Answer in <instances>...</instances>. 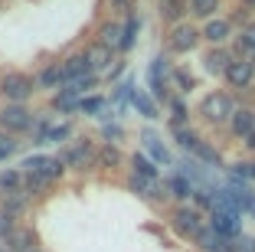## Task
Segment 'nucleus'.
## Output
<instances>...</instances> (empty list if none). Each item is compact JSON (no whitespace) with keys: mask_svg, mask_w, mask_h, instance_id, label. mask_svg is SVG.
Returning a JSON list of instances; mask_svg holds the SVG:
<instances>
[{"mask_svg":"<svg viewBox=\"0 0 255 252\" xmlns=\"http://www.w3.org/2000/svg\"><path fill=\"white\" fill-rule=\"evenodd\" d=\"M236 111H239L236 108V98L229 95V92H223V89L203 95V102H200V115L210 121V125H229Z\"/></svg>","mask_w":255,"mask_h":252,"instance_id":"nucleus-1","label":"nucleus"},{"mask_svg":"<svg viewBox=\"0 0 255 252\" xmlns=\"http://www.w3.org/2000/svg\"><path fill=\"white\" fill-rule=\"evenodd\" d=\"M33 92H36V79H30L26 72H7L0 79V95L7 98V105H23Z\"/></svg>","mask_w":255,"mask_h":252,"instance_id":"nucleus-2","label":"nucleus"},{"mask_svg":"<svg viewBox=\"0 0 255 252\" xmlns=\"http://www.w3.org/2000/svg\"><path fill=\"white\" fill-rule=\"evenodd\" d=\"M170 226H173V233H177V236L193 239V243H196V236L206 230L203 213L196 207H177V210H173V216H170Z\"/></svg>","mask_w":255,"mask_h":252,"instance_id":"nucleus-3","label":"nucleus"},{"mask_svg":"<svg viewBox=\"0 0 255 252\" xmlns=\"http://www.w3.org/2000/svg\"><path fill=\"white\" fill-rule=\"evenodd\" d=\"M20 171L23 174H33V177H43V180H59L62 174H66V164L59 161V157H49V154H33L26 157V161L20 164Z\"/></svg>","mask_w":255,"mask_h":252,"instance_id":"nucleus-4","label":"nucleus"},{"mask_svg":"<svg viewBox=\"0 0 255 252\" xmlns=\"http://www.w3.org/2000/svg\"><path fill=\"white\" fill-rule=\"evenodd\" d=\"M170 82H173V66H170V59L167 56H157V59L147 66V85H150V95L154 98H170Z\"/></svg>","mask_w":255,"mask_h":252,"instance_id":"nucleus-5","label":"nucleus"},{"mask_svg":"<svg viewBox=\"0 0 255 252\" xmlns=\"http://www.w3.org/2000/svg\"><path fill=\"white\" fill-rule=\"evenodd\" d=\"M33 115L23 105H3L0 108V128L7 134H16V131H33Z\"/></svg>","mask_w":255,"mask_h":252,"instance_id":"nucleus-6","label":"nucleus"},{"mask_svg":"<svg viewBox=\"0 0 255 252\" xmlns=\"http://www.w3.org/2000/svg\"><path fill=\"white\" fill-rule=\"evenodd\" d=\"M59 161L66 164V167H72V171H85L89 164L98 161V151H95V144H92V141H79V144H72V148L62 151Z\"/></svg>","mask_w":255,"mask_h":252,"instance_id":"nucleus-7","label":"nucleus"},{"mask_svg":"<svg viewBox=\"0 0 255 252\" xmlns=\"http://www.w3.org/2000/svg\"><path fill=\"white\" fill-rule=\"evenodd\" d=\"M226 82H229V89H249L255 82V62L246 56L233 59V66L226 69Z\"/></svg>","mask_w":255,"mask_h":252,"instance_id":"nucleus-8","label":"nucleus"},{"mask_svg":"<svg viewBox=\"0 0 255 252\" xmlns=\"http://www.w3.org/2000/svg\"><path fill=\"white\" fill-rule=\"evenodd\" d=\"M210 230H216L223 239L236 243L242 236V213H210Z\"/></svg>","mask_w":255,"mask_h":252,"instance_id":"nucleus-9","label":"nucleus"},{"mask_svg":"<svg viewBox=\"0 0 255 252\" xmlns=\"http://www.w3.org/2000/svg\"><path fill=\"white\" fill-rule=\"evenodd\" d=\"M200 39H203V33L196 30V26H190V23H177V26L170 30V49L173 52H193Z\"/></svg>","mask_w":255,"mask_h":252,"instance_id":"nucleus-10","label":"nucleus"},{"mask_svg":"<svg viewBox=\"0 0 255 252\" xmlns=\"http://www.w3.org/2000/svg\"><path fill=\"white\" fill-rule=\"evenodd\" d=\"M141 141H144V151H147V157L157 164V167H167V164H173V157H170V151H167V144L160 141L154 131H144V134H141Z\"/></svg>","mask_w":255,"mask_h":252,"instance_id":"nucleus-11","label":"nucleus"},{"mask_svg":"<svg viewBox=\"0 0 255 252\" xmlns=\"http://www.w3.org/2000/svg\"><path fill=\"white\" fill-rule=\"evenodd\" d=\"M128 187H131L137 197L150 200V203H157V200H164V197H167V193L160 190V180H147V177H137V174H131V177H128Z\"/></svg>","mask_w":255,"mask_h":252,"instance_id":"nucleus-12","label":"nucleus"},{"mask_svg":"<svg viewBox=\"0 0 255 252\" xmlns=\"http://www.w3.org/2000/svg\"><path fill=\"white\" fill-rule=\"evenodd\" d=\"M233 36V23L229 20H206V26H203V39L206 43H213V46H223L226 39Z\"/></svg>","mask_w":255,"mask_h":252,"instance_id":"nucleus-13","label":"nucleus"},{"mask_svg":"<svg viewBox=\"0 0 255 252\" xmlns=\"http://www.w3.org/2000/svg\"><path fill=\"white\" fill-rule=\"evenodd\" d=\"M229 131H233L236 138H242V141H246L249 134L255 131V111L252 108H239L233 115V121H229Z\"/></svg>","mask_w":255,"mask_h":252,"instance_id":"nucleus-14","label":"nucleus"},{"mask_svg":"<svg viewBox=\"0 0 255 252\" xmlns=\"http://www.w3.org/2000/svg\"><path fill=\"white\" fill-rule=\"evenodd\" d=\"M112 52L115 49H108V46L105 43H95V46H92V49H85V56H89V69H92V72H102V69H112Z\"/></svg>","mask_w":255,"mask_h":252,"instance_id":"nucleus-15","label":"nucleus"},{"mask_svg":"<svg viewBox=\"0 0 255 252\" xmlns=\"http://www.w3.org/2000/svg\"><path fill=\"white\" fill-rule=\"evenodd\" d=\"M62 72H66V85L72 79H79V75H95L89 69V56H85V52H75V56H69L66 62H62Z\"/></svg>","mask_w":255,"mask_h":252,"instance_id":"nucleus-16","label":"nucleus"},{"mask_svg":"<svg viewBox=\"0 0 255 252\" xmlns=\"http://www.w3.org/2000/svg\"><path fill=\"white\" fill-rule=\"evenodd\" d=\"M196 246H200L203 252H229V239H223L216 230H210V226L196 236Z\"/></svg>","mask_w":255,"mask_h":252,"instance_id":"nucleus-17","label":"nucleus"},{"mask_svg":"<svg viewBox=\"0 0 255 252\" xmlns=\"http://www.w3.org/2000/svg\"><path fill=\"white\" fill-rule=\"evenodd\" d=\"M164 190L170 193V197H177V200H190V197L196 193V187L190 184L183 174H170V177H167V187H164Z\"/></svg>","mask_w":255,"mask_h":252,"instance_id":"nucleus-18","label":"nucleus"},{"mask_svg":"<svg viewBox=\"0 0 255 252\" xmlns=\"http://www.w3.org/2000/svg\"><path fill=\"white\" fill-rule=\"evenodd\" d=\"M206 72H216V75H226V69L233 66V56L223 49V46H216V49H210L206 52Z\"/></svg>","mask_w":255,"mask_h":252,"instance_id":"nucleus-19","label":"nucleus"},{"mask_svg":"<svg viewBox=\"0 0 255 252\" xmlns=\"http://www.w3.org/2000/svg\"><path fill=\"white\" fill-rule=\"evenodd\" d=\"M137 30H141V16H137V13H128L125 16V33H121V49L118 52H131V49H134Z\"/></svg>","mask_w":255,"mask_h":252,"instance_id":"nucleus-20","label":"nucleus"},{"mask_svg":"<svg viewBox=\"0 0 255 252\" xmlns=\"http://www.w3.org/2000/svg\"><path fill=\"white\" fill-rule=\"evenodd\" d=\"M36 85H39V89H56V85H66V72H62V66H59V62L46 66L43 72L36 75Z\"/></svg>","mask_w":255,"mask_h":252,"instance_id":"nucleus-21","label":"nucleus"},{"mask_svg":"<svg viewBox=\"0 0 255 252\" xmlns=\"http://www.w3.org/2000/svg\"><path fill=\"white\" fill-rule=\"evenodd\" d=\"M7 243H10V252H33V249H39L36 246V233L33 230H16Z\"/></svg>","mask_w":255,"mask_h":252,"instance_id":"nucleus-22","label":"nucleus"},{"mask_svg":"<svg viewBox=\"0 0 255 252\" xmlns=\"http://www.w3.org/2000/svg\"><path fill=\"white\" fill-rule=\"evenodd\" d=\"M131 105L137 108V115H141V118H150V121L157 118V105H154V98H150L144 89H134V98H131Z\"/></svg>","mask_w":255,"mask_h":252,"instance_id":"nucleus-23","label":"nucleus"},{"mask_svg":"<svg viewBox=\"0 0 255 252\" xmlns=\"http://www.w3.org/2000/svg\"><path fill=\"white\" fill-rule=\"evenodd\" d=\"M26 203H30V193H26V187L23 190H13L3 197V210H7L10 216H20L23 210H26Z\"/></svg>","mask_w":255,"mask_h":252,"instance_id":"nucleus-24","label":"nucleus"},{"mask_svg":"<svg viewBox=\"0 0 255 252\" xmlns=\"http://www.w3.org/2000/svg\"><path fill=\"white\" fill-rule=\"evenodd\" d=\"M131 164H134V174H137V177H147V180H160V171H157V164L150 161L147 154H134V157H131Z\"/></svg>","mask_w":255,"mask_h":252,"instance_id":"nucleus-25","label":"nucleus"},{"mask_svg":"<svg viewBox=\"0 0 255 252\" xmlns=\"http://www.w3.org/2000/svg\"><path fill=\"white\" fill-rule=\"evenodd\" d=\"M121 33H125V23H105L98 43H105L108 49H121Z\"/></svg>","mask_w":255,"mask_h":252,"instance_id":"nucleus-26","label":"nucleus"},{"mask_svg":"<svg viewBox=\"0 0 255 252\" xmlns=\"http://www.w3.org/2000/svg\"><path fill=\"white\" fill-rule=\"evenodd\" d=\"M79 102H82V98L75 95L69 85H62V89L53 95V108H59V111H75V108H79Z\"/></svg>","mask_w":255,"mask_h":252,"instance_id":"nucleus-27","label":"nucleus"},{"mask_svg":"<svg viewBox=\"0 0 255 252\" xmlns=\"http://www.w3.org/2000/svg\"><path fill=\"white\" fill-rule=\"evenodd\" d=\"M219 0H190V13L200 16V20H216Z\"/></svg>","mask_w":255,"mask_h":252,"instance_id":"nucleus-28","label":"nucleus"},{"mask_svg":"<svg viewBox=\"0 0 255 252\" xmlns=\"http://www.w3.org/2000/svg\"><path fill=\"white\" fill-rule=\"evenodd\" d=\"M23 184H26V174H23L20 167H13V171H3V174H0V187H3V193L23 190Z\"/></svg>","mask_w":255,"mask_h":252,"instance_id":"nucleus-29","label":"nucleus"},{"mask_svg":"<svg viewBox=\"0 0 255 252\" xmlns=\"http://www.w3.org/2000/svg\"><path fill=\"white\" fill-rule=\"evenodd\" d=\"M173 138H177V144H180L183 151H190V154H193V148L203 141L200 134H196L193 128H187V125H183V128H173Z\"/></svg>","mask_w":255,"mask_h":252,"instance_id":"nucleus-30","label":"nucleus"},{"mask_svg":"<svg viewBox=\"0 0 255 252\" xmlns=\"http://www.w3.org/2000/svg\"><path fill=\"white\" fill-rule=\"evenodd\" d=\"M193 157H200L203 164H210V167H223V157H219V151L216 148H210L206 141H200L193 148Z\"/></svg>","mask_w":255,"mask_h":252,"instance_id":"nucleus-31","label":"nucleus"},{"mask_svg":"<svg viewBox=\"0 0 255 252\" xmlns=\"http://www.w3.org/2000/svg\"><path fill=\"white\" fill-rule=\"evenodd\" d=\"M131 98H134V82H131V79L118 82V85H115V92H112V102L118 105V108H125Z\"/></svg>","mask_w":255,"mask_h":252,"instance_id":"nucleus-32","label":"nucleus"},{"mask_svg":"<svg viewBox=\"0 0 255 252\" xmlns=\"http://www.w3.org/2000/svg\"><path fill=\"white\" fill-rule=\"evenodd\" d=\"M229 177H236V180H242V184H249V180H255V164H252V161L233 164V167H229Z\"/></svg>","mask_w":255,"mask_h":252,"instance_id":"nucleus-33","label":"nucleus"},{"mask_svg":"<svg viewBox=\"0 0 255 252\" xmlns=\"http://www.w3.org/2000/svg\"><path fill=\"white\" fill-rule=\"evenodd\" d=\"M105 98L102 95H85L82 102H79V111H85V115H98V118H102V108H105Z\"/></svg>","mask_w":255,"mask_h":252,"instance_id":"nucleus-34","label":"nucleus"},{"mask_svg":"<svg viewBox=\"0 0 255 252\" xmlns=\"http://www.w3.org/2000/svg\"><path fill=\"white\" fill-rule=\"evenodd\" d=\"M98 164H102V167H118L121 164V151L115 148V144H105V148L98 151Z\"/></svg>","mask_w":255,"mask_h":252,"instance_id":"nucleus-35","label":"nucleus"},{"mask_svg":"<svg viewBox=\"0 0 255 252\" xmlns=\"http://www.w3.org/2000/svg\"><path fill=\"white\" fill-rule=\"evenodd\" d=\"M95 82H98V75H79V79H72V82H69V89H72L79 98H85V92H89V89H95Z\"/></svg>","mask_w":255,"mask_h":252,"instance_id":"nucleus-36","label":"nucleus"},{"mask_svg":"<svg viewBox=\"0 0 255 252\" xmlns=\"http://www.w3.org/2000/svg\"><path fill=\"white\" fill-rule=\"evenodd\" d=\"M183 10H190V3H183V0H164V10H160V13H164L167 20H180Z\"/></svg>","mask_w":255,"mask_h":252,"instance_id":"nucleus-37","label":"nucleus"},{"mask_svg":"<svg viewBox=\"0 0 255 252\" xmlns=\"http://www.w3.org/2000/svg\"><path fill=\"white\" fill-rule=\"evenodd\" d=\"M173 85H177L180 92H190V89L196 85V79L187 72V69H173Z\"/></svg>","mask_w":255,"mask_h":252,"instance_id":"nucleus-38","label":"nucleus"},{"mask_svg":"<svg viewBox=\"0 0 255 252\" xmlns=\"http://www.w3.org/2000/svg\"><path fill=\"white\" fill-rule=\"evenodd\" d=\"M13 154H16V141L7 131H0V161H7V157H13Z\"/></svg>","mask_w":255,"mask_h":252,"instance_id":"nucleus-39","label":"nucleus"},{"mask_svg":"<svg viewBox=\"0 0 255 252\" xmlns=\"http://www.w3.org/2000/svg\"><path fill=\"white\" fill-rule=\"evenodd\" d=\"M102 138H105L108 144H112V141H121V138H125V128H121L118 121H112V125H102Z\"/></svg>","mask_w":255,"mask_h":252,"instance_id":"nucleus-40","label":"nucleus"},{"mask_svg":"<svg viewBox=\"0 0 255 252\" xmlns=\"http://www.w3.org/2000/svg\"><path fill=\"white\" fill-rule=\"evenodd\" d=\"M16 233V226H13V216L7 213V210H0V239H10Z\"/></svg>","mask_w":255,"mask_h":252,"instance_id":"nucleus-41","label":"nucleus"},{"mask_svg":"<svg viewBox=\"0 0 255 252\" xmlns=\"http://www.w3.org/2000/svg\"><path fill=\"white\" fill-rule=\"evenodd\" d=\"M121 72H125V62H121V59H118V62H115V66H112V69H108V79H118V75H121Z\"/></svg>","mask_w":255,"mask_h":252,"instance_id":"nucleus-42","label":"nucleus"},{"mask_svg":"<svg viewBox=\"0 0 255 252\" xmlns=\"http://www.w3.org/2000/svg\"><path fill=\"white\" fill-rule=\"evenodd\" d=\"M246 148H249V151H255V131H252V134L246 138Z\"/></svg>","mask_w":255,"mask_h":252,"instance_id":"nucleus-43","label":"nucleus"},{"mask_svg":"<svg viewBox=\"0 0 255 252\" xmlns=\"http://www.w3.org/2000/svg\"><path fill=\"white\" fill-rule=\"evenodd\" d=\"M112 3H115V7H128V10H131V0H112Z\"/></svg>","mask_w":255,"mask_h":252,"instance_id":"nucleus-44","label":"nucleus"},{"mask_svg":"<svg viewBox=\"0 0 255 252\" xmlns=\"http://www.w3.org/2000/svg\"><path fill=\"white\" fill-rule=\"evenodd\" d=\"M249 59H252V62H255V56H249Z\"/></svg>","mask_w":255,"mask_h":252,"instance_id":"nucleus-45","label":"nucleus"},{"mask_svg":"<svg viewBox=\"0 0 255 252\" xmlns=\"http://www.w3.org/2000/svg\"><path fill=\"white\" fill-rule=\"evenodd\" d=\"M33 252H43V249H33Z\"/></svg>","mask_w":255,"mask_h":252,"instance_id":"nucleus-46","label":"nucleus"},{"mask_svg":"<svg viewBox=\"0 0 255 252\" xmlns=\"http://www.w3.org/2000/svg\"><path fill=\"white\" fill-rule=\"evenodd\" d=\"M249 3H255V0H249Z\"/></svg>","mask_w":255,"mask_h":252,"instance_id":"nucleus-47","label":"nucleus"}]
</instances>
